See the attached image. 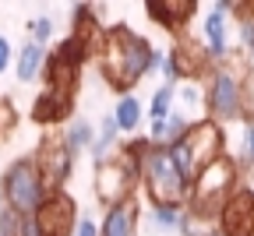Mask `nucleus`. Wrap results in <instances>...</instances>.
<instances>
[{"label":"nucleus","instance_id":"nucleus-20","mask_svg":"<svg viewBox=\"0 0 254 236\" xmlns=\"http://www.w3.org/2000/svg\"><path fill=\"white\" fill-rule=\"evenodd\" d=\"M117 141H120L117 117H113V113H106V117H103V123H99V138H95V145H92V159H95V166L106 162V159H110V152H120V148H117Z\"/></svg>","mask_w":254,"mask_h":236},{"label":"nucleus","instance_id":"nucleus-25","mask_svg":"<svg viewBox=\"0 0 254 236\" xmlns=\"http://www.w3.org/2000/svg\"><path fill=\"white\" fill-rule=\"evenodd\" d=\"M28 36L36 39V43H43V46H46V43L53 39V18H50V14L32 18V21H28Z\"/></svg>","mask_w":254,"mask_h":236},{"label":"nucleus","instance_id":"nucleus-28","mask_svg":"<svg viewBox=\"0 0 254 236\" xmlns=\"http://www.w3.org/2000/svg\"><path fill=\"white\" fill-rule=\"evenodd\" d=\"M11 60H14V50H11V39L7 36H0V74L11 67Z\"/></svg>","mask_w":254,"mask_h":236},{"label":"nucleus","instance_id":"nucleus-9","mask_svg":"<svg viewBox=\"0 0 254 236\" xmlns=\"http://www.w3.org/2000/svg\"><path fill=\"white\" fill-rule=\"evenodd\" d=\"M78 219H81V212H78V201H74L67 190H57V194H50V197L43 201V208L36 212V222H39L43 236H74Z\"/></svg>","mask_w":254,"mask_h":236},{"label":"nucleus","instance_id":"nucleus-30","mask_svg":"<svg viewBox=\"0 0 254 236\" xmlns=\"http://www.w3.org/2000/svg\"><path fill=\"white\" fill-rule=\"evenodd\" d=\"M208 236H226V233H222V229H219V226H215V229H212V233H208Z\"/></svg>","mask_w":254,"mask_h":236},{"label":"nucleus","instance_id":"nucleus-12","mask_svg":"<svg viewBox=\"0 0 254 236\" xmlns=\"http://www.w3.org/2000/svg\"><path fill=\"white\" fill-rule=\"evenodd\" d=\"M219 229L226 236H254V190L240 187L219 215Z\"/></svg>","mask_w":254,"mask_h":236},{"label":"nucleus","instance_id":"nucleus-3","mask_svg":"<svg viewBox=\"0 0 254 236\" xmlns=\"http://www.w3.org/2000/svg\"><path fill=\"white\" fill-rule=\"evenodd\" d=\"M141 190L152 205H166V208H190V183L180 166L173 162L170 148H152V155L141 166Z\"/></svg>","mask_w":254,"mask_h":236},{"label":"nucleus","instance_id":"nucleus-29","mask_svg":"<svg viewBox=\"0 0 254 236\" xmlns=\"http://www.w3.org/2000/svg\"><path fill=\"white\" fill-rule=\"evenodd\" d=\"M7 208V201H4V187H0V212H4Z\"/></svg>","mask_w":254,"mask_h":236},{"label":"nucleus","instance_id":"nucleus-32","mask_svg":"<svg viewBox=\"0 0 254 236\" xmlns=\"http://www.w3.org/2000/svg\"><path fill=\"white\" fill-rule=\"evenodd\" d=\"M244 7H247V11H251V14H254V0H251V4H244Z\"/></svg>","mask_w":254,"mask_h":236},{"label":"nucleus","instance_id":"nucleus-27","mask_svg":"<svg viewBox=\"0 0 254 236\" xmlns=\"http://www.w3.org/2000/svg\"><path fill=\"white\" fill-rule=\"evenodd\" d=\"M74 236H103V222H95V215L81 212V219H78V229H74Z\"/></svg>","mask_w":254,"mask_h":236},{"label":"nucleus","instance_id":"nucleus-19","mask_svg":"<svg viewBox=\"0 0 254 236\" xmlns=\"http://www.w3.org/2000/svg\"><path fill=\"white\" fill-rule=\"evenodd\" d=\"M230 159L240 166V173L254 170V117H247L244 123H237V145H233Z\"/></svg>","mask_w":254,"mask_h":236},{"label":"nucleus","instance_id":"nucleus-1","mask_svg":"<svg viewBox=\"0 0 254 236\" xmlns=\"http://www.w3.org/2000/svg\"><path fill=\"white\" fill-rule=\"evenodd\" d=\"M163 57L166 53H159L134 28L113 25L106 32V46L99 53V71H103V81L110 88H117L120 95H131V88L145 74H152L155 67H163Z\"/></svg>","mask_w":254,"mask_h":236},{"label":"nucleus","instance_id":"nucleus-10","mask_svg":"<svg viewBox=\"0 0 254 236\" xmlns=\"http://www.w3.org/2000/svg\"><path fill=\"white\" fill-rule=\"evenodd\" d=\"M237 7H240V0H215L212 11H208L205 21H201L205 46H208V53H212L215 63H222V60L233 53V46H230V14H233Z\"/></svg>","mask_w":254,"mask_h":236},{"label":"nucleus","instance_id":"nucleus-5","mask_svg":"<svg viewBox=\"0 0 254 236\" xmlns=\"http://www.w3.org/2000/svg\"><path fill=\"white\" fill-rule=\"evenodd\" d=\"M0 187H4V201H7V208L21 212V215H36L43 208V201L50 197L43 177H39V166L32 155H21L14 159L4 177H0Z\"/></svg>","mask_w":254,"mask_h":236},{"label":"nucleus","instance_id":"nucleus-4","mask_svg":"<svg viewBox=\"0 0 254 236\" xmlns=\"http://www.w3.org/2000/svg\"><path fill=\"white\" fill-rule=\"evenodd\" d=\"M240 190V166L222 155L215 159L212 166H205V170L194 177V190H190V212L201 215V219H212L219 222L222 208H226V201Z\"/></svg>","mask_w":254,"mask_h":236},{"label":"nucleus","instance_id":"nucleus-24","mask_svg":"<svg viewBox=\"0 0 254 236\" xmlns=\"http://www.w3.org/2000/svg\"><path fill=\"white\" fill-rule=\"evenodd\" d=\"M237 39H240V50L244 53L254 50V14L244 7V0H240V7H237Z\"/></svg>","mask_w":254,"mask_h":236},{"label":"nucleus","instance_id":"nucleus-8","mask_svg":"<svg viewBox=\"0 0 254 236\" xmlns=\"http://www.w3.org/2000/svg\"><path fill=\"white\" fill-rule=\"evenodd\" d=\"M32 159H36L39 166V177L46 183L50 194L64 190V183L71 180V170H74V152L67 148V141H64V134L57 138V134H46V138L39 141V148L32 152Z\"/></svg>","mask_w":254,"mask_h":236},{"label":"nucleus","instance_id":"nucleus-23","mask_svg":"<svg viewBox=\"0 0 254 236\" xmlns=\"http://www.w3.org/2000/svg\"><path fill=\"white\" fill-rule=\"evenodd\" d=\"M184 212H187V208H166V205H152V212H148V219H152V229H159V233H180Z\"/></svg>","mask_w":254,"mask_h":236},{"label":"nucleus","instance_id":"nucleus-15","mask_svg":"<svg viewBox=\"0 0 254 236\" xmlns=\"http://www.w3.org/2000/svg\"><path fill=\"white\" fill-rule=\"evenodd\" d=\"M177 113H180L190 127H198V123L208 120L205 81H184V85H177Z\"/></svg>","mask_w":254,"mask_h":236},{"label":"nucleus","instance_id":"nucleus-13","mask_svg":"<svg viewBox=\"0 0 254 236\" xmlns=\"http://www.w3.org/2000/svg\"><path fill=\"white\" fill-rule=\"evenodd\" d=\"M145 11L155 25H163L173 36H184L187 21L198 14V0H145Z\"/></svg>","mask_w":254,"mask_h":236},{"label":"nucleus","instance_id":"nucleus-21","mask_svg":"<svg viewBox=\"0 0 254 236\" xmlns=\"http://www.w3.org/2000/svg\"><path fill=\"white\" fill-rule=\"evenodd\" d=\"M95 138H99V130H95L85 117H74V120L67 123V130H64V141H67V148H71L74 155H78V152H92Z\"/></svg>","mask_w":254,"mask_h":236},{"label":"nucleus","instance_id":"nucleus-17","mask_svg":"<svg viewBox=\"0 0 254 236\" xmlns=\"http://www.w3.org/2000/svg\"><path fill=\"white\" fill-rule=\"evenodd\" d=\"M138 219H141L138 197L127 205H117L103 215V236H138Z\"/></svg>","mask_w":254,"mask_h":236},{"label":"nucleus","instance_id":"nucleus-7","mask_svg":"<svg viewBox=\"0 0 254 236\" xmlns=\"http://www.w3.org/2000/svg\"><path fill=\"white\" fill-rule=\"evenodd\" d=\"M92 57V50H88V43L78 36H67L64 43H57V50L50 53V60H46V88H57V92H71L74 95V88H78V78H81V63Z\"/></svg>","mask_w":254,"mask_h":236},{"label":"nucleus","instance_id":"nucleus-6","mask_svg":"<svg viewBox=\"0 0 254 236\" xmlns=\"http://www.w3.org/2000/svg\"><path fill=\"white\" fill-rule=\"evenodd\" d=\"M138 183H141V173L134 170V162L124 152H117L106 162L95 166V197H99V205L106 212L117 208V205L134 201L138 197Z\"/></svg>","mask_w":254,"mask_h":236},{"label":"nucleus","instance_id":"nucleus-2","mask_svg":"<svg viewBox=\"0 0 254 236\" xmlns=\"http://www.w3.org/2000/svg\"><path fill=\"white\" fill-rule=\"evenodd\" d=\"M247 53L233 50L222 63H215V71L205 78V99H208V120L219 127L244 123L247 120Z\"/></svg>","mask_w":254,"mask_h":236},{"label":"nucleus","instance_id":"nucleus-16","mask_svg":"<svg viewBox=\"0 0 254 236\" xmlns=\"http://www.w3.org/2000/svg\"><path fill=\"white\" fill-rule=\"evenodd\" d=\"M46 60H50V53H46V46H43V43H36V39L21 43L18 60H14V74H18V81H21V85H28V81L43 78V74H46Z\"/></svg>","mask_w":254,"mask_h":236},{"label":"nucleus","instance_id":"nucleus-14","mask_svg":"<svg viewBox=\"0 0 254 236\" xmlns=\"http://www.w3.org/2000/svg\"><path fill=\"white\" fill-rule=\"evenodd\" d=\"M74 95L71 92H57V88H46L36 103H32V120H36L39 127H57L64 120H74Z\"/></svg>","mask_w":254,"mask_h":236},{"label":"nucleus","instance_id":"nucleus-31","mask_svg":"<svg viewBox=\"0 0 254 236\" xmlns=\"http://www.w3.org/2000/svg\"><path fill=\"white\" fill-rule=\"evenodd\" d=\"M247 63H251V67H254V50H251V53H247Z\"/></svg>","mask_w":254,"mask_h":236},{"label":"nucleus","instance_id":"nucleus-11","mask_svg":"<svg viewBox=\"0 0 254 236\" xmlns=\"http://www.w3.org/2000/svg\"><path fill=\"white\" fill-rule=\"evenodd\" d=\"M184 145H187L190 159H194V170H198V173L205 170V166H212L215 159L230 155V152H226V127H219L215 120L198 123V127L184 138Z\"/></svg>","mask_w":254,"mask_h":236},{"label":"nucleus","instance_id":"nucleus-22","mask_svg":"<svg viewBox=\"0 0 254 236\" xmlns=\"http://www.w3.org/2000/svg\"><path fill=\"white\" fill-rule=\"evenodd\" d=\"M177 113V88L173 85H159L155 95H152V103H148V117L152 120H166Z\"/></svg>","mask_w":254,"mask_h":236},{"label":"nucleus","instance_id":"nucleus-26","mask_svg":"<svg viewBox=\"0 0 254 236\" xmlns=\"http://www.w3.org/2000/svg\"><path fill=\"white\" fill-rule=\"evenodd\" d=\"M11 127H18V110L11 106L7 95H0V134H7Z\"/></svg>","mask_w":254,"mask_h":236},{"label":"nucleus","instance_id":"nucleus-18","mask_svg":"<svg viewBox=\"0 0 254 236\" xmlns=\"http://www.w3.org/2000/svg\"><path fill=\"white\" fill-rule=\"evenodd\" d=\"M113 117H117V127L120 134H138L141 120H145V106L138 103V95H120L117 99V106H113Z\"/></svg>","mask_w":254,"mask_h":236}]
</instances>
